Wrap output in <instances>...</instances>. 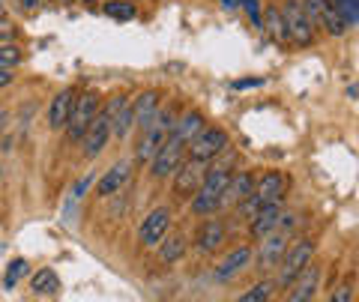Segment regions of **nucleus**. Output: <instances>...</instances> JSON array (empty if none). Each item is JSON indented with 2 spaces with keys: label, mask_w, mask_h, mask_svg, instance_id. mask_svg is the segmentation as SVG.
<instances>
[{
  "label": "nucleus",
  "mask_w": 359,
  "mask_h": 302,
  "mask_svg": "<svg viewBox=\"0 0 359 302\" xmlns=\"http://www.w3.org/2000/svg\"><path fill=\"white\" fill-rule=\"evenodd\" d=\"M231 180V167L228 165H219V167H210L204 174V183L192 195V210L198 216H216V210L222 207V198H224V188H228Z\"/></svg>",
  "instance_id": "1"
},
{
  "label": "nucleus",
  "mask_w": 359,
  "mask_h": 302,
  "mask_svg": "<svg viewBox=\"0 0 359 302\" xmlns=\"http://www.w3.org/2000/svg\"><path fill=\"white\" fill-rule=\"evenodd\" d=\"M285 192H287V180H285V174H278V171H269V174H264L261 180L255 183V192L243 200V216H255L261 207H266V204H282V198H285Z\"/></svg>",
  "instance_id": "2"
},
{
  "label": "nucleus",
  "mask_w": 359,
  "mask_h": 302,
  "mask_svg": "<svg viewBox=\"0 0 359 302\" xmlns=\"http://www.w3.org/2000/svg\"><path fill=\"white\" fill-rule=\"evenodd\" d=\"M171 129H174V114H171V111H165V108H159L153 114L150 126L141 132V144H138V150H135V159H138V162H150L153 156L159 153L162 144L168 141Z\"/></svg>",
  "instance_id": "3"
},
{
  "label": "nucleus",
  "mask_w": 359,
  "mask_h": 302,
  "mask_svg": "<svg viewBox=\"0 0 359 302\" xmlns=\"http://www.w3.org/2000/svg\"><path fill=\"white\" fill-rule=\"evenodd\" d=\"M290 228H294V216L287 221H282L276 231H269L266 237H261V252H257V270H276L278 261L285 257L287 252V242H290Z\"/></svg>",
  "instance_id": "4"
},
{
  "label": "nucleus",
  "mask_w": 359,
  "mask_h": 302,
  "mask_svg": "<svg viewBox=\"0 0 359 302\" xmlns=\"http://www.w3.org/2000/svg\"><path fill=\"white\" fill-rule=\"evenodd\" d=\"M314 261V242H309V240H302V242H297V245H290V249L285 252V257L278 261V275L273 278L276 282V287H290V282L306 270V266Z\"/></svg>",
  "instance_id": "5"
},
{
  "label": "nucleus",
  "mask_w": 359,
  "mask_h": 302,
  "mask_svg": "<svg viewBox=\"0 0 359 302\" xmlns=\"http://www.w3.org/2000/svg\"><path fill=\"white\" fill-rule=\"evenodd\" d=\"M99 114V93L96 90H87L75 99V111L69 123H66V141L69 144H81V138L87 135L90 123H93V117Z\"/></svg>",
  "instance_id": "6"
},
{
  "label": "nucleus",
  "mask_w": 359,
  "mask_h": 302,
  "mask_svg": "<svg viewBox=\"0 0 359 302\" xmlns=\"http://www.w3.org/2000/svg\"><path fill=\"white\" fill-rule=\"evenodd\" d=\"M224 147H228V132L216 129V126H204L192 138V144L186 147V156L192 162H204L207 165L210 159H216L219 153H224Z\"/></svg>",
  "instance_id": "7"
},
{
  "label": "nucleus",
  "mask_w": 359,
  "mask_h": 302,
  "mask_svg": "<svg viewBox=\"0 0 359 302\" xmlns=\"http://www.w3.org/2000/svg\"><path fill=\"white\" fill-rule=\"evenodd\" d=\"M186 147H189L186 141H180L177 135H168V141L159 147V153H156L153 159H150V165H153L150 171H153L156 180H165L168 174H174L177 167L183 165V153H186Z\"/></svg>",
  "instance_id": "8"
},
{
  "label": "nucleus",
  "mask_w": 359,
  "mask_h": 302,
  "mask_svg": "<svg viewBox=\"0 0 359 302\" xmlns=\"http://www.w3.org/2000/svg\"><path fill=\"white\" fill-rule=\"evenodd\" d=\"M282 15H285L290 42H297V46H311V39H314V25L309 21V15L302 13V4H299V0H287V6H285Z\"/></svg>",
  "instance_id": "9"
},
{
  "label": "nucleus",
  "mask_w": 359,
  "mask_h": 302,
  "mask_svg": "<svg viewBox=\"0 0 359 302\" xmlns=\"http://www.w3.org/2000/svg\"><path fill=\"white\" fill-rule=\"evenodd\" d=\"M168 228H171V207H156L147 219H144V225L138 231V240L141 245H147V249H156L165 237H168Z\"/></svg>",
  "instance_id": "10"
},
{
  "label": "nucleus",
  "mask_w": 359,
  "mask_h": 302,
  "mask_svg": "<svg viewBox=\"0 0 359 302\" xmlns=\"http://www.w3.org/2000/svg\"><path fill=\"white\" fill-rule=\"evenodd\" d=\"M318 284H320V266L318 263H309L294 282L287 287V296L285 302H314V294H318Z\"/></svg>",
  "instance_id": "11"
},
{
  "label": "nucleus",
  "mask_w": 359,
  "mask_h": 302,
  "mask_svg": "<svg viewBox=\"0 0 359 302\" xmlns=\"http://www.w3.org/2000/svg\"><path fill=\"white\" fill-rule=\"evenodd\" d=\"M204 174H207L204 162L186 159V162L174 171V192H177L180 198H192L198 188H201V183H204Z\"/></svg>",
  "instance_id": "12"
},
{
  "label": "nucleus",
  "mask_w": 359,
  "mask_h": 302,
  "mask_svg": "<svg viewBox=\"0 0 359 302\" xmlns=\"http://www.w3.org/2000/svg\"><path fill=\"white\" fill-rule=\"evenodd\" d=\"M108 138H111V117H108V111L102 108V111H99V114L93 117V123H90L87 135L81 138V144H84V156H87V159H96V156L105 150Z\"/></svg>",
  "instance_id": "13"
},
{
  "label": "nucleus",
  "mask_w": 359,
  "mask_h": 302,
  "mask_svg": "<svg viewBox=\"0 0 359 302\" xmlns=\"http://www.w3.org/2000/svg\"><path fill=\"white\" fill-rule=\"evenodd\" d=\"M290 219V212L282 207V204H266V207H261L252 216V225H249V231H252V237L255 240H261V237H266L269 231H276L282 221H287Z\"/></svg>",
  "instance_id": "14"
},
{
  "label": "nucleus",
  "mask_w": 359,
  "mask_h": 302,
  "mask_svg": "<svg viewBox=\"0 0 359 302\" xmlns=\"http://www.w3.org/2000/svg\"><path fill=\"white\" fill-rule=\"evenodd\" d=\"M249 263H252V249L249 245H240V249L228 252L216 266H212V278H216V282H231V278L240 275Z\"/></svg>",
  "instance_id": "15"
},
{
  "label": "nucleus",
  "mask_w": 359,
  "mask_h": 302,
  "mask_svg": "<svg viewBox=\"0 0 359 302\" xmlns=\"http://www.w3.org/2000/svg\"><path fill=\"white\" fill-rule=\"evenodd\" d=\"M129 177H132V165H129V162H114L102 177H99L96 195H99V198H111V195L123 192V188H126V183H129Z\"/></svg>",
  "instance_id": "16"
},
{
  "label": "nucleus",
  "mask_w": 359,
  "mask_h": 302,
  "mask_svg": "<svg viewBox=\"0 0 359 302\" xmlns=\"http://www.w3.org/2000/svg\"><path fill=\"white\" fill-rule=\"evenodd\" d=\"M75 99L78 96L72 90H60L51 99V105H48V126L51 129H66V123H69L72 111H75Z\"/></svg>",
  "instance_id": "17"
},
{
  "label": "nucleus",
  "mask_w": 359,
  "mask_h": 302,
  "mask_svg": "<svg viewBox=\"0 0 359 302\" xmlns=\"http://www.w3.org/2000/svg\"><path fill=\"white\" fill-rule=\"evenodd\" d=\"M255 192V177L249 171H240V174H231L228 180V188H224V198L222 204L224 207H233V204H243L245 198Z\"/></svg>",
  "instance_id": "18"
},
{
  "label": "nucleus",
  "mask_w": 359,
  "mask_h": 302,
  "mask_svg": "<svg viewBox=\"0 0 359 302\" xmlns=\"http://www.w3.org/2000/svg\"><path fill=\"white\" fill-rule=\"evenodd\" d=\"M222 240H224L222 221H219V219H207L204 225L198 228V233H195V249H198L201 254H210V252L219 249Z\"/></svg>",
  "instance_id": "19"
},
{
  "label": "nucleus",
  "mask_w": 359,
  "mask_h": 302,
  "mask_svg": "<svg viewBox=\"0 0 359 302\" xmlns=\"http://www.w3.org/2000/svg\"><path fill=\"white\" fill-rule=\"evenodd\" d=\"M129 108H132V123L138 126L141 132L150 126V120H153V114L159 111V93H153V90H147V93H141L135 102H129Z\"/></svg>",
  "instance_id": "20"
},
{
  "label": "nucleus",
  "mask_w": 359,
  "mask_h": 302,
  "mask_svg": "<svg viewBox=\"0 0 359 302\" xmlns=\"http://www.w3.org/2000/svg\"><path fill=\"white\" fill-rule=\"evenodd\" d=\"M201 129H204V117H201V111H186L180 120H174L171 135H177L180 141H186V144H192V138L198 135Z\"/></svg>",
  "instance_id": "21"
},
{
  "label": "nucleus",
  "mask_w": 359,
  "mask_h": 302,
  "mask_svg": "<svg viewBox=\"0 0 359 302\" xmlns=\"http://www.w3.org/2000/svg\"><path fill=\"white\" fill-rule=\"evenodd\" d=\"M269 36H273V42H278V46H285V42L290 39L287 36V25H285V15H282V9H266V15H264V25H261Z\"/></svg>",
  "instance_id": "22"
},
{
  "label": "nucleus",
  "mask_w": 359,
  "mask_h": 302,
  "mask_svg": "<svg viewBox=\"0 0 359 302\" xmlns=\"http://www.w3.org/2000/svg\"><path fill=\"white\" fill-rule=\"evenodd\" d=\"M183 254H186V237L183 233H174V237H165L159 242V257L165 263H177Z\"/></svg>",
  "instance_id": "23"
},
{
  "label": "nucleus",
  "mask_w": 359,
  "mask_h": 302,
  "mask_svg": "<svg viewBox=\"0 0 359 302\" xmlns=\"http://www.w3.org/2000/svg\"><path fill=\"white\" fill-rule=\"evenodd\" d=\"M30 287L36 290L39 296H45V294H54V290L60 287V282H57V273H54V270H39L36 275H33Z\"/></svg>",
  "instance_id": "24"
},
{
  "label": "nucleus",
  "mask_w": 359,
  "mask_h": 302,
  "mask_svg": "<svg viewBox=\"0 0 359 302\" xmlns=\"http://www.w3.org/2000/svg\"><path fill=\"white\" fill-rule=\"evenodd\" d=\"M273 290H276V282H257V284H252L245 294H240V299L237 302H269V296H273Z\"/></svg>",
  "instance_id": "25"
},
{
  "label": "nucleus",
  "mask_w": 359,
  "mask_h": 302,
  "mask_svg": "<svg viewBox=\"0 0 359 302\" xmlns=\"http://www.w3.org/2000/svg\"><path fill=\"white\" fill-rule=\"evenodd\" d=\"M105 15L117 18V21H132L135 18V6L129 0H108L105 4Z\"/></svg>",
  "instance_id": "26"
},
{
  "label": "nucleus",
  "mask_w": 359,
  "mask_h": 302,
  "mask_svg": "<svg viewBox=\"0 0 359 302\" xmlns=\"http://www.w3.org/2000/svg\"><path fill=\"white\" fill-rule=\"evenodd\" d=\"M21 57H25V54H21L15 42H4V46H0V69H13V66L21 63Z\"/></svg>",
  "instance_id": "27"
},
{
  "label": "nucleus",
  "mask_w": 359,
  "mask_h": 302,
  "mask_svg": "<svg viewBox=\"0 0 359 302\" xmlns=\"http://www.w3.org/2000/svg\"><path fill=\"white\" fill-rule=\"evenodd\" d=\"M327 9H330V0H302V13L309 15L311 25H320Z\"/></svg>",
  "instance_id": "28"
},
{
  "label": "nucleus",
  "mask_w": 359,
  "mask_h": 302,
  "mask_svg": "<svg viewBox=\"0 0 359 302\" xmlns=\"http://www.w3.org/2000/svg\"><path fill=\"white\" fill-rule=\"evenodd\" d=\"M323 27H327V33H332V36H341V33L347 30V21L335 13L332 9V4H330V9H327V15H323V21H320Z\"/></svg>",
  "instance_id": "29"
},
{
  "label": "nucleus",
  "mask_w": 359,
  "mask_h": 302,
  "mask_svg": "<svg viewBox=\"0 0 359 302\" xmlns=\"http://www.w3.org/2000/svg\"><path fill=\"white\" fill-rule=\"evenodd\" d=\"M30 273V266H27V261H13V263H9V270H6V287L9 290H13L18 282H21V278H25Z\"/></svg>",
  "instance_id": "30"
},
{
  "label": "nucleus",
  "mask_w": 359,
  "mask_h": 302,
  "mask_svg": "<svg viewBox=\"0 0 359 302\" xmlns=\"http://www.w3.org/2000/svg\"><path fill=\"white\" fill-rule=\"evenodd\" d=\"M330 302H353V287H351V284H341V287L332 294Z\"/></svg>",
  "instance_id": "31"
},
{
  "label": "nucleus",
  "mask_w": 359,
  "mask_h": 302,
  "mask_svg": "<svg viewBox=\"0 0 359 302\" xmlns=\"http://www.w3.org/2000/svg\"><path fill=\"white\" fill-rule=\"evenodd\" d=\"M257 84H264L261 78H245V81H233V90H245V87H257Z\"/></svg>",
  "instance_id": "32"
},
{
  "label": "nucleus",
  "mask_w": 359,
  "mask_h": 302,
  "mask_svg": "<svg viewBox=\"0 0 359 302\" xmlns=\"http://www.w3.org/2000/svg\"><path fill=\"white\" fill-rule=\"evenodd\" d=\"M9 81H13V72H9V69H0V87H6Z\"/></svg>",
  "instance_id": "33"
},
{
  "label": "nucleus",
  "mask_w": 359,
  "mask_h": 302,
  "mask_svg": "<svg viewBox=\"0 0 359 302\" xmlns=\"http://www.w3.org/2000/svg\"><path fill=\"white\" fill-rule=\"evenodd\" d=\"M4 126H6V114H0V132H4Z\"/></svg>",
  "instance_id": "34"
},
{
  "label": "nucleus",
  "mask_w": 359,
  "mask_h": 302,
  "mask_svg": "<svg viewBox=\"0 0 359 302\" xmlns=\"http://www.w3.org/2000/svg\"><path fill=\"white\" fill-rule=\"evenodd\" d=\"M4 15H6V9H4V0H0V21H4Z\"/></svg>",
  "instance_id": "35"
},
{
  "label": "nucleus",
  "mask_w": 359,
  "mask_h": 302,
  "mask_svg": "<svg viewBox=\"0 0 359 302\" xmlns=\"http://www.w3.org/2000/svg\"><path fill=\"white\" fill-rule=\"evenodd\" d=\"M4 42H6V36H0V46H4Z\"/></svg>",
  "instance_id": "36"
},
{
  "label": "nucleus",
  "mask_w": 359,
  "mask_h": 302,
  "mask_svg": "<svg viewBox=\"0 0 359 302\" xmlns=\"http://www.w3.org/2000/svg\"><path fill=\"white\" fill-rule=\"evenodd\" d=\"M60 4H69V0H60Z\"/></svg>",
  "instance_id": "37"
},
{
  "label": "nucleus",
  "mask_w": 359,
  "mask_h": 302,
  "mask_svg": "<svg viewBox=\"0 0 359 302\" xmlns=\"http://www.w3.org/2000/svg\"><path fill=\"white\" fill-rule=\"evenodd\" d=\"M87 4H93V0H87Z\"/></svg>",
  "instance_id": "38"
}]
</instances>
